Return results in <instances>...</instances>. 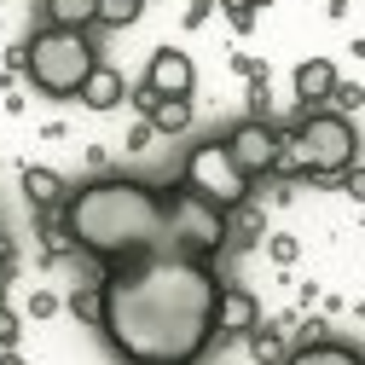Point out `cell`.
Wrapping results in <instances>:
<instances>
[{"label": "cell", "instance_id": "29", "mask_svg": "<svg viewBox=\"0 0 365 365\" xmlns=\"http://www.w3.org/2000/svg\"><path fill=\"white\" fill-rule=\"evenodd\" d=\"M0 272H6V244H0Z\"/></svg>", "mask_w": 365, "mask_h": 365}, {"label": "cell", "instance_id": "26", "mask_svg": "<svg viewBox=\"0 0 365 365\" xmlns=\"http://www.w3.org/2000/svg\"><path fill=\"white\" fill-rule=\"evenodd\" d=\"M319 6H325L331 18H342V12H348V0H319Z\"/></svg>", "mask_w": 365, "mask_h": 365}, {"label": "cell", "instance_id": "1", "mask_svg": "<svg viewBox=\"0 0 365 365\" xmlns=\"http://www.w3.org/2000/svg\"><path fill=\"white\" fill-rule=\"evenodd\" d=\"M105 319L99 331L128 365H197L209 354L220 272L197 255H145L105 267L99 279Z\"/></svg>", "mask_w": 365, "mask_h": 365}, {"label": "cell", "instance_id": "10", "mask_svg": "<svg viewBox=\"0 0 365 365\" xmlns=\"http://www.w3.org/2000/svg\"><path fill=\"white\" fill-rule=\"evenodd\" d=\"M128 99V81H122V70H110V64H99L93 76H87V87H81V105L87 110H116Z\"/></svg>", "mask_w": 365, "mask_h": 365}, {"label": "cell", "instance_id": "6", "mask_svg": "<svg viewBox=\"0 0 365 365\" xmlns=\"http://www.w3.org/2000/svg\"><path fill=\"white\" fill-rule=\"evenodd\" d=\"M226 151H232V163H238L250 180H261V174H279L284 133L272 128V122H261V116H244L232 133H226Z\"/></svg>", "mask_w": 365, "mask_h": 365}, {"label": "cell", "instance_id": "25", "mask_svg": "<svg viewBox=\"0 0 365 365\" xmlns=\"http://www.w3.org/2000/svg\"><path fill=\"white\" fill-rule=\"evenodd\" d=\"M151 133H157L151 122H133V128H128V151H145V145H151Z\"/></svg>", "mask_w": 365, "mask_h": 365}, {"label": "cell", "instance_id": "14", "mask_svg": "<svg viewBox=\"0 0 365 365\" xmlns=\"http://www.w3.org/2000/svg\"><path fill=\"white\" fill-rule=\"evenodd\" d=\"M145 122H151L157 133H186V128H192V99H157V105L145 110Z\"/></svg>", "mask_w": 365, "mask_h": 365}, {"label": "cell", "instance_id": "17", "mask_svg": "<svg viewBox=\"0 0 365 365\" xmlns=\"http://www.w3.org/2000/svg\"><path fill=\"white\" fill-rule=\"evenodd\" d=\"M140 12H145V0H99V24H105V29L140 24Z\"/></svg>", "mask_w": 365, "mask_h": 365}, {"label": "cell", "instance_id": "20", "mask_svg": "<svg viewBox=\"0 0 365 365\" xmlns=\"http://www.w3.org/2000/svg\"><path fill=\"white\" fill-rule=\"evenodd\" d=\"M267 255L279 261V267H290V261H296V238H290V232H272V238H267Z\"/></svg>", "mask_w": 365, "mask_h": 365}, {"label": "cell", "instance_id": "15", "mask_svg": "<svg viewBox=\"0 0 365 365\" xmlns=\"http://www.w3.org/2000/svg\"><path fill=\"white\" fill-rule=\"evenodd\" d=\"M250 359H255V365H284V359H290V354H284V336L272 331V325H255V331H250Z\"/></svg>", "mask_w": 365, "mask_h": 365}, {"label": "cell", "instance_id": "23", "mask_svg": "<svg viewBox=\"0 0 365 365\" xmlns=\"http://www.w3.org/2000/svg\"><path fill=\"white\" fill-rule=\"evenodd\" d=\"M209 12H215V0H192V6H186V29H203Z\"/></svg>", "mask_w": 365, "mask_h": 365}, {"label": "cell", "instance_id": "11", "mask_svg": "<svg viewBox=\"0 0 365 365\" xmlns=\"http://www.w3.org/2000/svg\"><path fill=\"white\" fill-rule=\"evenodd\" d=\"M284 365H365V354L359 348H348V342H331V336H313L307 348H296Z\"/></svg>", "mask_w": 365, "mask_h": 365}, {"label": "cell", "instance_id": "27", "mask_svg": "<svg viewBox=\"0 0 365 365\" xmlns=\"http://www.w3.org/2000/svg\"><path fill=\"white\" fill-rule=\"evenodd\" d=\"M0 365H24V359H18V354H12V348H6V354H0Z\"/></svg>", "mask_w": 365, "mask_h": 365}, {"label": "cell", "instance_id": "7", "mask_svg": "<svg viewBox=\"0 0 365 365\" xmlns=\"http://www.w3.org/2000/svg\"><path fill=\"white\" fill-rule=\"evenodd\" d=\"M140 87H151L157 99H192V87H197V64H192V53L157 47L151 64H145V81H140Z\"/></svg>", "mask_w": 365, "mask_h": 365}, {"label": "cell", "instance_id": "16", "mask_svg": "<svg viewBox=\"0 0 365 365\" xmlns=\"http://www.w3.org/2000/svg\"><path fill=\"white\" fill-rule=\"evenodd\" d=\"M81 325H99L105 319V296H99V284H81V290H70V302H64Z\"/></svg>", "mask_w": 365, "mask_h": 365}, {"label": "cell", "instance_id": "24", "mask_svg": "<svg viewBox=\"0 0 365 365\" xmlns=\"http://www.w3.org/2000/svg\"><path fill=\"white\" fill-rule=\"evenodd\" d=\"M12 342H18V313L0 307V348H12Z\"/></svg>", "mask_w": 365, "mask_h": 365}, {"label": "cell", "instance_id": "13", "mask_svg": "<svg viewBox=\"0 0 365 365\" xmlns=\"http://www.w3.org/2000/svg\"><path fill=\"white\" fill-rule=\"evenodd\" d=\"M47 29H87L99 24V0H47Z\"/></svg>", "mask_w": 365, "mask_h": 365}, {"label": "cell", "instance_id": "9", "mask_svg": "<svg viewBox=\"0 0 365 365\" xmlns=\"http://www.w3.org/2000/svg\"><path fill=\"white\" fill-rule=\"evenodd\" d=\"M261 325V302L244 290V284H220V302H215V331L220 336H250Z\"/></svg>", "mask_w": 365, "mask_h": 365}, {"label": "cell", "instance_id": "19", "mask_svg": "<svg viewBox=\"0 0 365 365\" xmlns=\"http://www.w3.org/2000/svg\"><path fill=\"white\" fill-rule=\"evenodd\" d=\"M215 6H220L226 18H232L238 29H250V24H255V0H215Z\"/></svg>", "mask_w": 365, "mask_h": 365}, {"label": "cell", "instance_id": "12", "mask_svg": "<svg viewBox=\"0 0 365 365\" xmlns=\"http://www.w3.org/2000/svg\"><path fill=\"white\" fill-rule=\"evenodd\" d=\"M24 197H29L35 209H64V203H70L64 174H53V168H24Z\"/></svg>", "mask_w": 365, "mask_h": 365}, {"label": "cell", "instance_id": "2", "mask_svg": "<svg viewBox=\"0 0 365 365\" xmlns=\"http://www.w3.org/2000/svg\"><path fill=\"white\" fill-rule=\"evenodd\" d=\"M58 215H64V238L99 267L145 261V255L215 261L226 250V215L186 186H145V180L105 174L70 192Z\"/></svg>", "mask_w": 365, "mask_h": 365}, {"label": "cell", "instance_id": "22", "mask_svg": "<svg viewBox=\"0 0 365 365\" xmlns=\"http://www.w3.org/2000/svg\"><path fill=\"white\" fill-rule=\"evenodd\" d=\"M29 313H35V319H53V313H58V296H47V290H35V296H29Z\"/></svg>", "mask_w": 365, "mask_h": 365}, {"label": "cell", "instance_id": "4", "mask_svg": "<svg viewBox=\"0 0 365 365\" xmlns=\"http://www.w3.org/2000/svg\"><path fill=\"white\" fill-rule=\"evenodd\" d=\"M18 64H24V76H29L35 93H47V99H81L87 76L99 70V47L81 29H35L24 41Z\"/></svg>", "mask_w": 365, "mask_h": 365}, {"label": "cell", "instance_id": "5", "mask_svg": "<svg viewBox=\"0 0 365 365\" xmlns=\"http://www.w3.org/2000/svg\"><path fill=\"white\" fill-rule=\"evenodd\" d=\"M180 186H186V192H197L203 203H215L220 215H232V209H244V203H250V186H255V180L232 163L226 140H203V145H192Z\"/></svg>", "mask_w": 365, "mask_h": 365}, {"label": "cell", "instance_id": "18", "mask_svg": "<svg viewBox=\"0 0 365 365\" xmlns=\"http://www.w3.org/2000/svg\"><path fill=\"white\" fill-rule=\"evenodd\" d=\"M359 105H365V87H354V81H342L336 93H331V110H342V116H354Z\"/></svg>", "mask_w": 365, "mask_h": 365}, {"label": "cell", "instance_id": "28", "mask_svg": "<svg viewBox=\"0 0 365 365\" xmlns=\"http://www.w3.org/2000/svg\"><path fill=\"white\" fill-rule=\"evenodd\" d=\"M261 6H279V0H255V12H261Z\"/></svg>", "mask_w": 365, "mask_h": 365}, {"label": "cell", "instance_id": "21", "mask_svg": "<svg viewBox=\"0 0 365 365\" xmlns=\"http://www.w3.org/2000/svg\"><path fill=\"white\" fill-rule=\"evenodd\" d=\"M336 186H342V192H348V197H354V203H365V168H359V163H354V168H348V174H342V180H336Z\"/></svg>", "mask_w": 365, "mask_h": 365}, {"label": "cell", "instance_id": "3", "mask_svg": "<svg viewBox=\"0 0 365 365\" xmlns=\"http://www.w3.org/2000/svg\"><path fill=\"white\" fill-rule=\"evenodd\" d=\"M359 157V128L342 110H302V122L284 133V157L279 174L313 180V186H336Z\"/></svg>", "mask_w": 365, "mask_h": 365}, {"label": "cell", "instance_id": "8", "mask_svg": "<svg viewBox=\"0 0 365 365\" xmlns=\"http://www.w3.org/2000/svg\"><path fill=\"white\" fill-rule=\"evenodd\" d=\"M290 87H296V105H302V110H325L331 93L342 87V76H336L331 58H302L296 76H290Z\"/></svg>", "mask_w": 365, "mask_h": 365}]
</instances>
